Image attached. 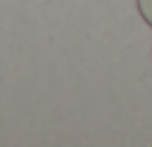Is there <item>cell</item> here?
Listing matches in <instances>:
<instances>
[{
	"mask_svg": "<svg viewBox=\"0 0 152 147\" xmlns=\"http://www.w3.org/2000/svg\"><path fill=\"white\" fill-rule=\"evenodd\" d=\"M135 5H138V12H140L142 21L150 24V28H152V0H135Z\"/></svg>",
	"mask_w": 152,
	"mask_h": 147,
	"instance_id": "6da1fadb",
	"label": "cell"
}]
</instances>
